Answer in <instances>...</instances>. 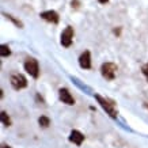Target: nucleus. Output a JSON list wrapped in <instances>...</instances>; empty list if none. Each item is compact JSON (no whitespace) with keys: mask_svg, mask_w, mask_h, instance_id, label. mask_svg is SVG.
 <instances>
[{"mask_svg":"<svg viewBox=\"0 0 148 148\" xmlns=\"http://www.w3.org/2000/svg\"><path fill=\"white\" fill-rule=\"evenodd\" d=\"M79 65H80L83 69H90L91 68V54L88 50H86L80 54L79 57Z\"/></svg>","mask_w":148,"mask_h":148,"instance_id":"nucleus-6","label":"nucleus"},{"mask_svg":"<svg viewBox=\"0 0 148 148\" xmlns=\"http://www.w3.org/2000/svg\"><path fill=\"white\" fill-rule=\"evenodd\" d=\"M73 34H75V32H73V27L72 26H67L65 27V30H64L63 33H61V45L65 46V48H69L72 44V41H73Z\"/></svg>","mask_w":148,"mask_h":148,"instance_id":"nucleus-5","label":"nucleus"},{"mask_svg":"<svg viewBox=\"0 0 148 148\" xmlns=\"http://www.w3.org/2000/svg\"><path fill=\"white\" fill-rule=\"evenodd\" d=\"M141 71H143L144 76L147 77V80H148V63H147V64H144V65H143V68H141Z\"/></svg>","mask_w":148,"mask_h":148,"instance_id":"nucleus-14","label":"nucleus"},{"mask_svg":"<svg viewBox=\"0 0 148 148\" xmlns=\"http://www.w3.org/2000/svg\"><path fill=\"white\" fill-rule=\"evenodd\" d=\"M83 140H84V136L82 132L79 130H72L71 135H69V141L73 144H76V145H82L83 143Z\"/></svg>","mask_w":148,"mask_h":148,"instance_id":"nucleus-9","label":"nucleus"},{"mask_svg":"<svg viewBox=\"0 0 148 148\" xmlns=\"http://www.w3.org/2000/svg\"><path fill=\"white\" fill-rule=\"evenodd\" d=\"M10 54H11V50H10V48H8V45H3L0 46V56L1 57H8Z\"/></svg>","mask_w":148,"mask_h":148,"instance_id":"nucleus-11","label":"nucleus"},{"mask_svg":"<svg viewBox=\"0 0 148 148\" xmlns=\"http://www.w3.org/2000/svg\"><path fill=\"white\" fill-rule=\"evenodd\" d=\"M1 148H11V147H10V145H5V144H3V145H1Z\"/></svg>","mask_w":148,"mask_h":148,"instance_id":"nucleus-16","label":"nucleus"},{"mask_svg":"<svg viewBox=\"0 0 148 148\" xmlns=\"http://www.w3.org/2000/svg\"><path fill=\"white\" fill-rule=\"evenodd\" d=\"M95 99L98 101V103L102 106V109L105 110V112L108 113L109 116L112 117V118H116L117 117V110H116V103L113 102V101H109V99L103 98V97H101L99 94L95 95Z\"/></svg>","mask_w":148,"mask_h":148,"instance_id":"nucleus-1","label":"nucleus"},{"mask_svg":"<svg viewBox=\"0 0 148 148\" xmlns=\"http://www.w3.org/2000/svg\"><path fill=\"white\" fill-rule=\"evenodd\" d=\"M99 3H101V4H106V3H108L109 0H98Z\"/></svg>","mask_w":148,"mask_h":148,"instance_id":"nucleus-15","label":"nucleus"},{"mask_svg":"<svg viewBox=\"0 0 148 148\" xmlns=\"http://www.w3.org/2000/svg\"><path fill=\"white\" fill-rule=\"evenodd\" d=\"M101 72H102V76L105 79L113 80L117 73V65L114 63H103L101 67Z\"/></svg>","mask_w":148,"mask_h":148,"instance_id":"nucleus-2","label":"nucleus"},{"mask_svg":"<svg viewBox=\"0 0 148 148\" xmlns=\"http://www.w3.org/2000/svg\"><path fill=\"white\" fill-rule=\"evenodd\" d=\"M58 95H60V99L63 101V103H65V105H69V106L75 105V99H73V97H72L71 92H69L67 88H60V91H58Z\"/></svg>","mask_w":148,"mask_h":148,"instance_id":"nucleus-7","label":"nucleus"},{"mask_svg":"<svg viewBox=\"0 0 148 148\" xmlns=\"http://www.w3.org/2000/svg\"><path fill=\"white\" fill-rule=\"evenodd\" d=\"M25 69L33 77H38V75H40V67H38V61L36 58H27L26 63H25Z\"/></svg>","mask_w":148,"mask_h":148,"instance_id":"nucleus-3","label":"nucleus"},{"mask_svg":"<svg viewBox=\"0 0 148 148\" xmlns=\"http://www.w3.org/2000/svg\"><path fill=\"white\" fill-rule=\"evenodd\" d=\"M40 16L42 19H45L48 22H52V23H58L60 21V16H58V14L53 10H49V11H44V12L40 14Z\"/></svg>","mask_w":148,"mask_h":148,"instance_id":"nucleus-8","label":"nucleus"},{"mask_svg":"<svg viewBox=\"0 0 148 148\" xmlns=\"http://www.w3.org/2000/svg\"><path fill=\"white\" fill-rule=\"evenodd\" d=\"M4 16H5V18H7V19H11V21H12V22L15 23V25H16V26H18V27H22V26H23V25H22V22H19V21H16V19L14 18L12 15H8V14H4Z\"/></svg>","mask_w":148,"mask_h":148,"instance_id":"nucleus-13","label":"nucleus"},{"mask_svg":"<svg viewBox=\"0 0 148 148\" xmlns=\"http://www.w3.org/2000/svg\"><path fill=\"white\" fill-rule=\"evenodd\" d=\"M38 124H40V126H42V128H48V126L50 125V120L46 116H41L40 118H38Z\"/></svg>","mask_w":148,"mask_h":148,"instance_id":"nucleus-10","label":"nucleus"},{"mask_svg":"<svg viewBox=\"0 0 148 148\" xmlns=\"http://www.w3.org/2000/svg\"><path fill=\"white\" fill-rule=\"evenodd\" d=\"M1 122L4 126H10L11 125V118L8 117V114L5 112H1Z\"/></svg>","mask_w":148,"mask_h":148,"instance_id":"nucleus-12","label":"nucleus"},{"mask_svg":"<svg viewBox=\"0 0 148 148\" xmlns=\"http://www.w3.org/2000/svg\"><path fill=\"white\" fill-rule=\"evenodd\" d=\"M11 86H12L15 90H22L27 86V79L23 76L22 73H14L11 75Z\"/></svg>","mask_w":148,"mask_h":148,"instance_id":"nucleus-4","label":"nucleus"}]
</instances>
